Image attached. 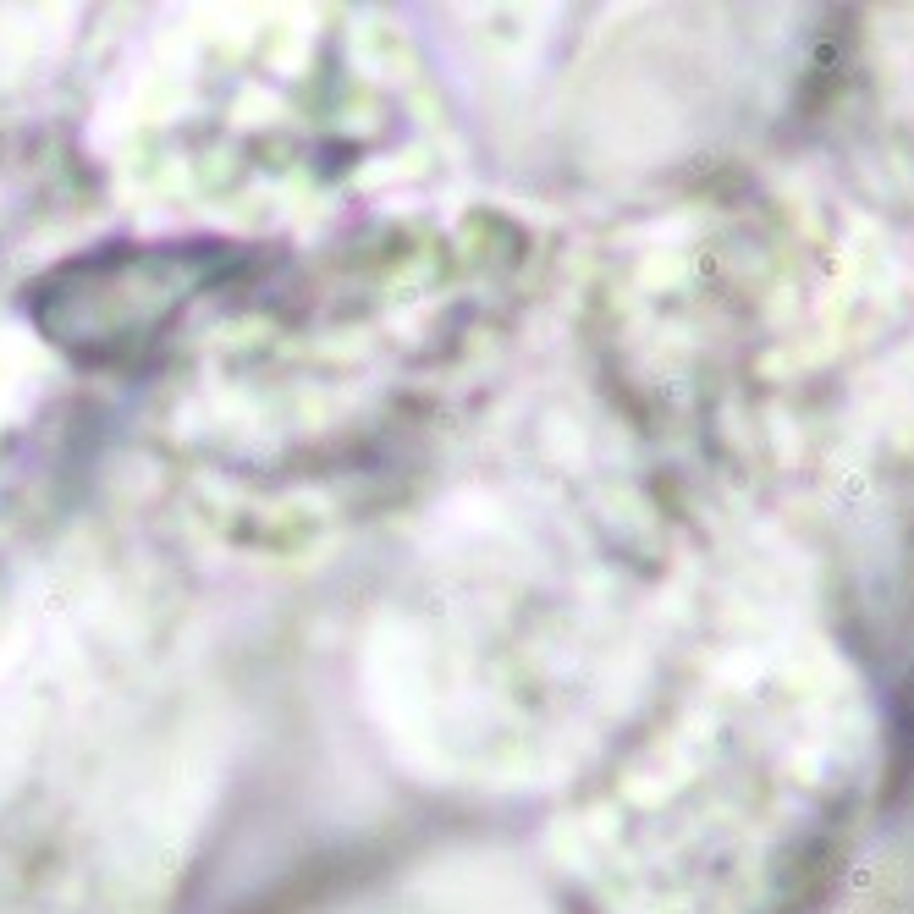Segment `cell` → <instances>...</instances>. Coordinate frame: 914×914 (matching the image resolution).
Segmentation results:
<instances>
[{"label": "cell", "mask_w": 914, "mask_h": 914, "mask_svg": "<svg viewBox=\"0 0 914 914\" xmlns=\"http://www.w3.org/2000/svg\"><path fill=\"white\" fill-rule=\"evenodd\" d=\"M435 144L413 44L353 11L171 33L133 77L122 165L165 210L231 226L319 221L408 176Z\"/></svg>", "instance_id": "obj_3"}, {"label": "cell", "mask_w": 914, "mask_h": 914, "mask_svg": "<svg viewBox=\"0 0 914 914\" xmlns=\"http://www.w3.org/2000/svg\"><path fill=\"white\" fill-rule=\"evenodd\" d=\"M6 590H11V573H6V562H0V617H6Z\"/></svg>", "instance_id": "obj_5"}, {"label": "cell", "mask_w": 914, "mask_h": 914, "mask_svg": "<svg viewBox=\"0 0 914 914\" xmlns=\"http://www.w3.org/2000/svg\"><path fill=\"white\" fill-rule=\"evenodd\" d=\"M221 749L160 645L33 622L0 656V914H188Z\"/></svg>", "instance_id": "obj_2"}, {"label": "cell", "mask_w": 914, "mask_h": 914, "mask_svg": "<svg viewBox=\"0 0 914 914\" xmlns=\"http://www.w3.org/2000/svg\"><path fill=\"white\" fill-rule=\"evenodd\" d=\"M513 221L381 215L304 254H248L149 381L154 447L242 529H319L447 430L524 298Z\"/></svg>", "instance_id": "obj_1"}, {"label": "cell", "mask_w": 914, "mask_h": 914, "mask_svg": "<svg viewBox=\"0 0 914 914\" xmlns=\"http://www.w3.org/2000/svg\"><path fill=\"white\" fill-rule=\"evenodd\" d=\"M353 914H430V909L424 904H413V909L408 904H375V909H353Z\"/></svg>", "instance_id": "obj_4"}]
</instances>
